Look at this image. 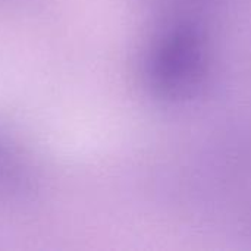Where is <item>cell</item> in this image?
Returning a JSON list of instances; mask_svg holds the SVG:
<instances>
[{
	"instance_id": "6da1fadb",
	"label": "cell",
	"mask_w": 251,
	"mask_h": 251,
	"mask_svg": "<svg viewBox=\"0 0 251 251\" xmlns=\"http://www.w3.org/2000/svg\"><path fill=\"white\" fill-rule=\"evenodd\" d=\"M34 191V176L19 150L0 137V197L24 199Z\"/></svg>"
}]
</instances>
